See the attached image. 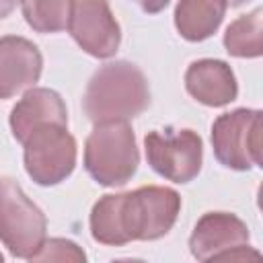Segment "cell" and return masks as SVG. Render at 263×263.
<instances>
[{
    "label": "cell",
    "instance_id": "12",
    "mask_svg": "<svg viewBox=\"0 0 263 263\" xmlns=\"http://www.w3.org/2000/svg\"><path fill=\"white\" fill-rule=\"evenodd\" d=\"M51 121L68 125L66 103L51 88H29L10 111V129L21 144L33 127Z\"/></svg>",
    "mask_w": 263,
    "mask_h": 263
},
{
    "label": "cell",
    "instance_id": "6",
    "mask_svg": "<svg viewBox=\"0 0 263 263\" xmlns=\"http://www.w3.org/2000/svg\"><path fill=\"white\" fill-rule=\"evenodd\" d=\"M212 148L216 158L232 171H249L261 164V111L236 109L212 123Z\"/></svg>",
    "mask_w": 263,
    "mask_h": 263
},
{
    "label": "cell",
    "instance_id": "7",
    "mask_svg": "<svg viewBox=\"0 0 263 263\" xmlns=\"http://www.w3.org/2000/svg\"><path fill=\"white\" fill-rule=\"evenodd\" d=\"M144 148L152 171L173 183H189L201 171L203 146L193 129L150 132L144 138Z\"/></svg>",
    "mask_w": 263,
    "mask_h": 263
},
{
    "label": "cell",
    "instance_id": "2",
    "mask_svg": "<svg viewBox=\"0 0 263 263\" xmlns=\"http://www.w3.org/2000/svg\"><path fill=\"white\" fill-rule=\"evenodd\" d=\"M150 105V86L144 72L132 62L101 66L86 84L84 111L92 123L129 121Z\"/></svg>",
    "mask_w": 263,
    "mask_h": 263
},
{
    "label": "cell",
    "instance_id": "4",
    "mask_svg": "<svg viewBox=\"0 0 263 263\" xmlns=\"http://www.w3.org/2000/svg\"><path fill=\"white\" fill-rule=\"evenodd\" d=\"M45 214L25 195L14 179H0V240L21 259L33 255L45 242Z\"/></svg>",
    "mask_w": 263,
    "mask_h": 263
},
{
    "label": "cell",
    "instance_id": "3",
    "mask_svg": "<svg viewBox=\"0 0 263 263\" xmlns=\"http://www.w3.org/2000/svg\"><path fill=\"white\" fill-rule=\"evenodd\" d=\"M140 152L127 121L95 123L84 144V168L105 187L125 185L138 171Z\"/></svg>",
    "mask_w": 263,
    "mask_h": 263
},
{
    "label": "cell",
    "instance_id": "15",
    "mask_svg": "<svg viewBox=\"0 0 263 263\" xmlns=\"http://www.w3.org/2000/svg\"><path fill=\"white\" fill-rule=\"evenodd\" d=\"M76 0H21L25 21L37 33H58L68 29Z\"/></svg>",
    "mask_w": 263,
    "mask_h": 263
},
{
    "label": "cell",
    "instance_id": "8",
    "mask_svg": "<svg viewBox=\"0 0 263 263\" xmlns=\"http://www.w3.org/2000/svg\"><path fill=\"white\" fill-rule=\"evenodd\" d=\"M191 255L197 261L212 259H249L259 257V253L249 245L247 224L228 212H208L203 214L191 236H189Z\"/></svg>",
    "mask_w": 263,
    "mask_h": 263
},
{
    "label": "cell",
    "instance_id": "5",
    "mask_svg": "<svg viewBox=\"0 0 263 263\" xmlns=\"http://www.w3.org/2000/svg\"><path fill=\"white\" fill-rule=\"evenodd\" d=\"M25 171L43 187L66 181L76 166V140L66 123H41L23 140Z\"/></svg>",
    "mask_w": 263,
    "mask_h": 263
},
{
    "label": "cell",
    "instance_id": "13",
    "mask_svg": "<svg viewBox=\"0 0 263 263\" xmlns=\"http://www.w3.org/2000/svg\"><path fill=\"white\" fill-rule=\"evenodd\" d=\"M228 8V0H179L175 8V27L187 41L212 37Z\"/></svg>",
    "mask_w": 263,
    "mask_h": 263
},
{
    "label": "cell",
    "instance_id": "20",
    "mask_svg": "<svg viewBox=\"0 0 263 263\" xmlns=\"http://www.w3.org/2000/svg\"><path fill=\"white\" fill-rule=\"evenodd\" d=\"M0 261H2V253H0Z\"/></svg>",
    "mask_w": 263,
    "mask_h": 263
},
{
    "label": "cell",
    "instance_id": "9",
    "mask_svg": "<svg viewBox=\"0 0 263 263\" xmlns=\"http://www.w3.org/2000/svg\"><path fill=\"white\" fill-rule=\"evenodd\" d=\"M68 31L82 51L101 60L115 55L121 41L119 25L107 0H76Z\"/></svg>",
    "mask_w": 263,
    "mask_h": 263
},
{
    "label": "cell",
    "instance_id": "11",
    "mask_svg": "<svg viewBox=\"0 0 263 263\" xmlns=\"http://www.w3.org/2000/svg\"><path fill=\"white\" fill-rule=\"evenodd\" d=\"M187 92L208 107H224L238 95L232 68L222 60H197L185 72Z\"/></svg>",
    "mask_w": 263,
    "mask_h": 263
},
{
    "label": "cell",
    "instance_id": "17",
    "mask_svg": "<svg viewBox=\"0 0 263 263\" xmlns=\"http://www.w3.org/2000/svg\"><path fill=\"white\" fill-rule=\"evenodd\" d=\"M136 2L140 4V8H142L144 12H148V14H156V12L164 10L166 4H168L171 0H136Z\"/></svg>",
    "mask_w": 263,
    "mask_h": 263
},
{
    "label": "cell",
    "instance_id": "19",
    "mask_svg": "<svg viewBox=\"0 0 263 263\" xmlns=\"http://www.w3.org/2000/svg\"><path fill=\"white\" fill-rule=\"evenodd\" d=\"M245 2H249V0H228L230 6H240V4H245Z\"/></svg>",
    "mask_w": 263,
    "mask_h": 263
},
{
    "label": "cell",
    "instance_id": "14",
    "mask_svg": "<svg viewBox=\"0 0 263 263\" xmlns=\"http://www.w3.org/2000/svg\"><path fill=\"white\" fill-rule=\"evenodd\" d=\"M224 47L236 58H259L263 53V10L255 8L232 21L224 33Z\"/></svg>",
    "mask_w": 263,
    "mask_h": 263
},
{
    "label": "cell",
    "instance_id": "1",
    "mask_svg": "<svg viewBox=\"0 0 263 263\" xmlns=\"http://www.w3.org/2000/svg\"><path fill=\"white\" fill-rule=\"evenodd\" d=\"M179 210V193L158 185L103 195L90 212V234L97 242L109 247H121L132 240H156L173 228Z\"/></svg>",
    "mask_w": 263,
    "mask_h": 263
},
{
    "label": "cell",
    "instance_id": "16",
    "mask_svg": "<svg viewBox=\"0 0 263 263\" xmlns=\"http://www.w3.org/2000/svg\"><path fill=\"white\" fill-rule=\"evenodd\" d=\"M86 255L82 249H78L76 242L66 238H45L41 249L33 255L31 261H84Z\"/></svg>",
    "mask_w": 263,
    "mask_h": 263
},
{
    "label": "cell",
    "instance_id": "18",
    "mask_svg": "<svg viewBox=\"0 0 263 263\" xmlns=\"http://www.w3.org/2000/svg\"><path fill=\"white\" fill-rule=\"evenodd\" d=\"M16 4H21V0H0V18H6L16 8Z\"/></svg>",
    "mask_w": 263,
    "mask_h": 263
},
{
    "label": "cell",
    "instance_id": "10",
    "mask_svg": "<svg viewBox=\"0 0 263 263\" xmlns=\"http://www.w3.org/2000/svg\"><path fill=\"white\" fill-rule=\"evenodd\" d=\"M43 68L37 45L25 37L6 35L0 39V99H10L31 88Z\"/></svg>",
    "mask_w": 263,
    "mask_h": 263
}]
</instances>
